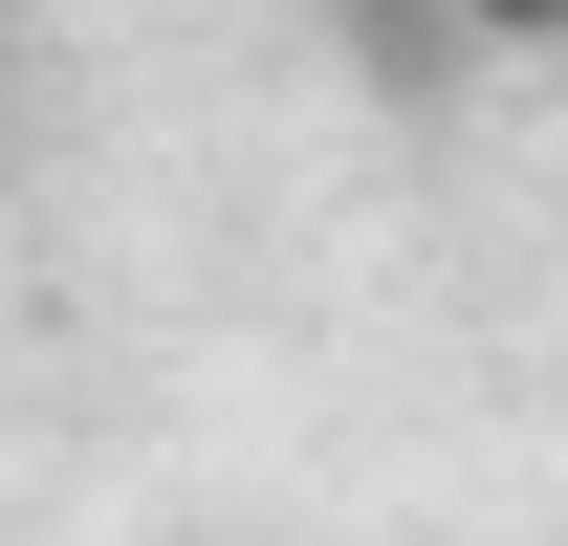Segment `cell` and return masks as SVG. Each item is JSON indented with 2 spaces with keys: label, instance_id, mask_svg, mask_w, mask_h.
<instances>
[{
  "label": "cell",
  "instance_id": "cell-1",
  "mask_svg": "<svg viewBox=\"0 0 568 546\" xmlns=\"http://www.w3.org/2000/svg\"><path fill=\"white\" fill-rule=\"evenodd\" d=\"M437 22H481V44H568V0H437Z\"/></svg>",
  "mask_w": 568,
  "mask_h": 546
}]
</instances>
